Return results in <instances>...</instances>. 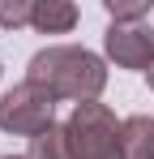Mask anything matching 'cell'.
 Segmentation results:
<instances>
[{
	"label": "cell",
	"mask_w": 154,
	"mask_h": 159,
	"mask_svg": "<svg viewBox=\"0 0 154 159\" xmlns=\"http://www.w3.org/2000/svg\"><path fill=\"white\" fill-rule=\"evenodd\" d=\"M26 82L43 86L51 99H69V103H94L107 86V60L90 48L77 43H47L30 56L26 65Z\"/></svg>",
	"instance_id": "obj_1"
},
{
	"label": "cell",
	"mask_w": 154,
	"mask_h": 159,
	"mask_svg": "<svg viewBox=\"0 0 154 159\" xmlns=\"http://www.w3.org/2000/svg\"><path fill=\"white\" fill-rule=\"evenodd\" d=\"M73 159H124V120H116V112L107 103H77L73 116L64 120Z\"/></svg>",
	"instance_id": "obj_2"
},
{
	"label": "cell",
	"mask_w": 154,
	"mask_h": 159,
	"mask_svg": "<svg viewBox=\"0 0 154 159\" xmlns=\"http://www.w3.org/2000/svg\"><path fill=\"white\" fill-rule=\"evenodd\" d=\"M56 125V99L34 82H17L0 95V129L13 138H39Z\"/></svg>",
	"instance_id": "obj_3"
},
{
	"label": "cell",
	"mask_w": 154,
	"mask_h": 159,
	"mask_svg": "<svg viewBox=\"0 0 154 159\" xmlns=\"http://www.w3.org/2000/svg\"><path fill=\"white\" fill-rule=\"evenodd\" d=\"M103 52L116 69H150L154 60V30L150 26H107Z\"/></svg>",
	"instance_id": "obj_4"
},
{
	"label": "cell",
	"mask_w": 154,
	"mask_h": 159,
	"mask_svg": "<svg viewBox=\"0 0 154 159\" xmlns=\"http://www.w3.org/2000/svg\"><path fill=\"white\" fill-rule=\"evenodd\" d=\"M81 22V9L73 0H34V17L30 26L39 34H69V30Z\"/></svg>",
	"instance_id": "obj_5"
},
{
	"label": "cell",
	"mask_w": 154,
	"mask_h": 159,
	"mask_svg": "<svg viewBox=\"0 0 154 159\" xmlns=\"http://www.w3.org/2000/svg\"><path fill=\"white\" fill-rule=\"evenodd\" d=\"M124 159H154V116L150 112H137V116H124Z\"/></svg>",
	"instance_id": "obj_6"
},
{
	"label": "cell",
	"mask_w": 154,
	"mask_h": 159,
	"mask_svg": "<svg viewBox=\"0 0 154 159\" xmlns=\"http://www.w3.org/2000/svg\"><path fill=\"white\" fill-rule=\"evenodd\" d=\"M26 159H73L69 129H64V125H51L47 133L30 138V151H26Z\"/></svg>",
	"instance_id": "obj_7"
},
{
	"label": "cell",
	"mask_w": 154,
	"mask_h": 159,
	"mask_svg": "<svg viewBox=\"0 0 154 159\" xmlns=\"http://www.w3.org/2000/svg\"><path fill=\"white\" fill-rule=\"evenodd\" d=\"M111 26H141L154 13V0H103Z\"/></svg>",
	"instance_id": "obj_8"
},
{
	"label": "cell",
	"mask_w": 154,
	"mask_h": 159,
	"mask_svg": "<svg viewBox=\"0 0 154 159\" xmlns=\"http://www.w3.org/2000/svg\"><path fill=\"white\" fill-rule=\"evenodd\" d=\"M30 17H34V0H0V30L30 26Z\"/></svg>",
	"instance_id": "obj_9"
},
{
	"label": "cell",
	"mask_w": 154,
	"mask_h": 159,
	"mask_svg": "<svg viewBox=\"0 0 154 159\" xmlns=\"http://www.w3.org/2000/svg\"><path fill=\"white\" fill-rule=\"evenodd\" d=\"M146 82H150V90H154V60H150V69H146Z\"/></svg>",
	"instance_id": "obj_10"
},
{
	"label": "cell",
	"mask_w": 154,
	"mask_h": 159,
	"mask_svg": "<svg viewBox=\"0 0 154 159\" xmlns=\"http://www.w3.org/2000/svg\"><path fill=\"white\" fill-rule=\"evenodd\" d=\"M0 159H26V155H0Z\"/></svg>",
	"instance_id": "obj_11"
},
{
	"label": "cell",
	"mask_w": 154,
	"mask_h": 159,
	"mask_svg": "<svg viewBox=\"0 0 154 159\" xmlns=\"http://www.w3.org/2000/svg\"><path fill=\"white\" fill-rule=\"evenodd\" d=\"M0 73H4V65H0Z\"/></svg>",
	"instance_id": "obj_12"
}]
</instances>
